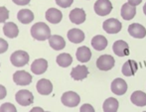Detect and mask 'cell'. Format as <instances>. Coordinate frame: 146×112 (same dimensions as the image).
Instances as JSON below:
<instances>
[{"label":"cell","mask_w":146,"mask_h":112,"mask_svg":"<svg viewBox=\"0 0 146 112\" xmlns=\"http://www.w3.org/2000/svg\"><path fill=\"white\" fill-rule=\"evenodd\" d=\"M114 63H115V61H114L113 57L110 56V55H102L96 60V67L98 70L106 72V70H110L113 68Z\"/></svg>","instance_id":"obj_3"},{"label":"cell","mask_w":146,"mask_h":112,"mask_svg":"<svg viewBox=\"0 0 146 112\" xmlns=\"http://www.w3.org/2000/svg\"><path fill=\"white\" fill-rule=\"evenodd\" d=\"M127 90V83L122 78H115L111 82V91L116 95H123Z\"/></svg>","instance_id":"obj_14"},{"label":"cell","mask_w":146,"mask_h":112,"mask_svg":"<svg viewBox=\"0 0 146 112\" xmlns=\"http://www.w3.org/2000/svg\"><path fill=\"white\" fill-rule=\"evenodd\" d=\"M74 0H56L57 5L62 8H68L73 4Z\"/></svg>","instance_id":"obj_30"},{"label":"cell","mask_w":146,"mask_h":112,"mask_svg":"<svg viewBox=\"0 0 146 112\" xmlns=\"http://www.w3.org/2000/svg\"><path fill=\"white\" fill-rule=\"evenodd\" d=\"M128 33L130 36L136 39H142L146 36V29L142 25L137 23H133L129 25L128 27Z\"/></svg>","instance_id":"obj_13"},{"label":"cell","mask_w":146,"mask_h":112,"mask_svg":"<svg viewBox=\"0 0 146 112\" xmlns=\"http://www.w3.org/2000/svg\"><path fill=\"white\" fill-rule=\"evenodd\" d=\"M61 101L67 107H76L79 105L81 98L78 93L74 92V91H67L62 95Z\"/></svg>","instance_id":"obj_5"},{"label":"cell","mask_w":146,"mask_h":112,"mask_svg":"<svg viewBox=\"0 0 146 112\" xmlns=\"http://www.w3.org/2000/svg\"><path fill=\"white\" fill-rule=\"evenodd\" d=\"M141 1H142V0H128L129 3L133 6H136V5H138V4H140Z\"/></svg>","instance_id":"obj_35"},{"label":"cell","mask_w":146,"mask_h":112,"mask_svg":"<svg viewBox=\"0 0 146 112\" xmlns=\"http://www.w3.org/2000/svg\"><path fill=\"white\" fill-rule=\"evenodd\" d=\"M47 21H49L52 24H58L63 19V14L60 10L56 9V8H50L46 11L45 14Z\"/></svg>","instance_id":"obj_15"},{"label":"cell","mask_w":146,"mask_h":112,"mask_svg":"<svg viewBox=\"0 0 146 112\" xmlns=\"http://www.w3.org/2000/svg\"><path fill=\"white\" fill-rule=\"evenodd\" d=\"M88 74V70L86 66L84 65H80L74 68L71 72V76L73 77L75 80H83Z\"/></svg>","instance_id":"obj_16"},{"label":"cell","mask_w":146,"mask_h":112,"mask_svg":"<svg viewBox=\"0 0 146 112\" xmlns=\"http://www.w3.org/2000/svg\"><path fill=\"white\" fill-rule=\"evenodd\" d=\"M9 18V10L4 6H0V23H4Z\"/></svg>","instance_id":"obj_28"},{"label":"cell","mask_w":146,"mask_h":112,"mask_svg":"<svg viewBox=\"0 0 146 112\" xmlns=\"http://www.w3.org/2000/svg\"><path fill=\"white\" fill-rule=\"evenodd\" d=\"M76 57H77V60L80 63H87L92 58V52H90V48H88V47H80L77 50Z\"/></svg>","instance_id":"obj_20"},{"label":"cell","mask_w":146,"mask_h":112,"mask_svg":"<svg viewBox=\"0 0 146 112\" xmlns=\"http://www.w3.org/2000/svg\"><path fill=\"white\" fill-rule=\"evenodd\" d=\"M68 39L74 44H80L85 40V33L80 29H71L68 32Z\"/></svg>","instance_id":"obj_21"},{"label":"cell","mask_w":146,"mask_h":112,"mask_svg":"<svg viewBox=\"0 0 146 112\" xmlns=\"http://www.w3.org/2000/svg\"><path fill=\"white\" fill-rule=\"evenodd\" d=\"M15 99L20 105L22 106H28L34 102V95L31 91L27 89L19 90L15 95Z\"/></svg>","instance_id":"obj_4"},{"label":"cell","mask_w":146,"mask_h":112,"mask_svg":"<svg viewBox=\"0 0 146 112\" xmlns=\"http://www.w3.org/2000/svg\"><path fill=\"white\" fill-rule=\"evenodd\" d=\"M80 111H81V112H86V111L94 112V107H92V105H90V104H85V105H83V106L81 107Z\"/></svg>","instance_id":"obj_32"},{"label":"cell","mask_w":146,"mask_h":112,"mask_svg":"<svg viewBox=\"0 0 146 112\" xmlns=\"http://www.w3.org/2000/svg\"><path fill=\"white\" fill-rule=\"evenodd\" d=\"M112 51L118 57H125L129 55V47L126 42L122 40H118L112 45Z\"/></svg>","instance_id":"obj_9"},{"label":"cell","mask_w":146,"mask_h":112,"mask_svg":"<svg viewBox=\"0 0 146 112\" xmlns=\"http://www.w3.org/2000/svg\"><path fill=\"white\" fill-rule=\"evenodd\" d=\"M17 19L22 24H29L34 20V14L29 9H22L18 12Z\"/></svg>","instance_id":"obj_25"},{"label":"cell","mask_w":146,"mask_h":112,"mask_svg":"<svg viewBox=\"0 0 146 112\" xmlns=\"http://www.w3.org/2000/svg\"><path fill=\"white\" fill-rule=\"evenodd\" d=\"M31 35L35 40L45 41L51 37V30L46 23L38 22L31 28Z\"/></svg>","instance_id":"obj_1"},{"label":"cell","mask_w":146,"mask_h":112,"mask_svg":"<svg viewBox=\"0 0 146 112\" xmlns=\"http://www.w3.org/2000/svg\"><path fill=\"white\" fill-rule=\"evenodd\" d=\"M102 28L108 34H117L122 28V24L115 18H110L104 22Z\"/></svg>","instance_id":"obj_7"},{"label":"cell","mask_w":146,"mask_h":112,"mask_svg":"<svg viewBox=\"0 0 146 112\" xmlns=\"http://www.w3.org/2000/svg\"><path fill=\"white\" fill-rule=\"evenodd\" d=\"M3 33L6 37L10 39H14L19 35V29H18L17 25L13 22H9V23H6L3 26Z\"/></svg>","instance_id":"obj_19"},{"label":"cell","mask_w":146,"mask_h":112,"mask_svg":"<svg viewBox=\"0 0 146 112\" xmlns=\"http://www.w3.org/2000/svg\"><path fill=\"white\" fill-rule=\"evenodd\" d=\"M48 69V62L45 59L35 60L31 65V70L35 74H43Z\"/></svg>","instance_id":"obj_12"},{"label":"cell","mask_w":146,"mask_h":112,"mask_svg":"<svg viewBox=\"0 0 146 112\" xmlns=\"http://www.w3.org/2000/svg\"><path fill=\"white\" fill-rule=\"evenodd\" d=\"M69 18L72 23L80 25L86 21V12L82 8H75L70 12Z\"/></svg>","instance_id":"obj_10"},{"label":"cell","mask_w":146,"mask_h":112,"mask_svg":"<svg viewBox=\"0 0 146 112\" xmlns=\"http://www.w3.org/2000/svg\"><path fill=\"white\" fill-rule=\"evenodd\" d=\"M36 88L40 94L42 95H49L53 91V84L49 79L42 78L38 80L36 84Z\"/></svg>","instance_id":"obj_11"},{"label":"cell","mask_w":146,"mask_h":112,"mask_svg":"<svg viewBox=\"0 0 146 112\" xmlns=\"http://www.w3.org/2000/svg\"><path fill=\"white\" fill-rule=\"evenodd\" d=\"M135 14H136V8L135 6L131 5L129 2L124 3L121 7L120 15L124 20H131L134 18Z\"/></svg>","instance_id":"obj_17"},{"label":"cell","mask_w":146,"mask_h":112,"mask_svg":"<svg viewBox=\"0 0 146 112\" xmlns=\"http://www.w3.org/2000/svg\"><path fill=\"white\" fill-rule=\"evenodd\" d=\"M143 12H144V14L146 15V3H145V5L143 6Z\"/></svg>","instance_id":"obj_37"},{"label":"cell","mask_w":146,"mask_h":112,"mask_svg":"<svg viewBox=\"0 0 146 112\" xmlns=\"http://www.w3.org/2000/svg\"><path fill=\"white\" fill-rule=\"evenodd\" d=\"M130 100L134 105H137V106H140V107L145 106L146 105V93H144L143 91H140V90L134 91V92L131 94Z\"/></svg>","instance_id":"obj_22"},{"label":"cell","mask_w":146,"mask_h":112,"mask_svg":"<svg viewBox=\"0 0 146 112\" xmlns=\"http://www.w3.org/2000/svg\"><path fill=\"white\" fill-rule=\"evenodd\" d=\"M49 44H50V46L56 51L63 50L66 47V42H65V40H64V38L59 35L51 36V37L49 38Z\"/></svg>","instance_id":"obj_23"},{"label":"cell","mask_w":146,"mask_h":112,"mask_svg":"<svg viewBox=\"0 0 146 112\" xmlns=\"http://www.w3.org/2000/svg\"><path fill=\"white\" fill-rule=\"evenodd\" d=\"M94 12L100 16H106L111 12L112 4L110 0H98L94 3Z\"/></svg>","instance_id":"obj_6"},{"label":"cell","mask_w":146,"mask_h":112,"mask_svg":"<svg viewBox=\"0 0 146 112\" xmlns=\"http://www.w3.org/2000/svg\"><path fill=\"white\" fill-rule=\"evenodd\" d=\"M6 94H7V91H6L5 86L0 84V100L4 99L6 97Z\"/></svg>","instance_id":"obj_34"},{"label":"cell","mask_w":146,"mask_h":112,"mask_svg":"<svg viewBox=\"0 0 146 112\" xmlns=\"http://www.w3.org/2000/svg\"><path fill=\"white\" fill-rule=\"evenodd\" d=\"M92 46L96 51L104 50L106 48V46H108V39L102 35L94 36L92 40Z\"/></svg>","instance_id":"obj_24"},{"label":"cell","mask_w":146,"mask_h":112,"mask_svg":"<svg viewBox=\"0 0 146 112\" xmlns=\"http://www.w3.org/2000/svg\"><path fill=\"white\" fill-rule=\"evenodd\" d=\"M10 62L14 67L21 68L29 63V55L25 51H16L12 53L10 57Z\"/></svg>","instance_id":"obj_2"},{"label":"cell","mask_w":146,"mask_h":112,"mask_svg":"<svg viewBox=\"0 0 146 112\" xmlns=\"http://www.w3.org/2000/svg\"><path fill=\"white\" fill-rule=\"evenodd\" d=\"M57 64L59 65L62 68H68L72 65L73 63V58L70 54H67V53H64V54H61L57 57L56 59Z\"/></svg>","instance_id":"obj_27"},{"label":"cell","mask_w":146,"mask_h":112,"mask_svg":"<svg viewBox=\"0 0 146 112\" xmlns=\"http://www.w3.org/2000/svg\"><path fill=\"white\" fill-rule=\"evenodd\" d=\"M31 111H32V112L33 111H43V109L42 108H38V107H35V108H33Z\"/></svg>","instance_id":"obj_36"},{"label":"cell","mask_w":146,"mask_h":112,"mask_svg":"<svg viewBox=\"0 0 146 112\" xmlns=\"http://www.w3.org/2000/svg\"><path fill=\"white\" fill-rule=\"evenodd\" d=\"M16 5H19V6H25L28 5L30 3V0H12Z\"/></svg>","instance_id":"obj_33"},{"label":"cell","mask_w":146,"mask_h":112,"mask_svg":"<svg viewBox=\"0 0 146 112\" xmlns=\"http://www.w3.org/2000/svg\"><path fill=\"white\" fill-rule=\"evenodd\" d=\"M8 50V43L4 39L0 38V54H4Z\"/></svg>","instance_id":"obj_31"},{"label":"cell","mask_w":146,"mask_h":112,"mask_svg":"<svg viewBox=\"0 0 146 112\" xmlns=\"http://www.w3.org/2000/svg\"><path fill=\"white\" fill-rule=\"evenodd\" d=\"M137 70H138V66H137V63L133 60H128L122 67V74L125 76H131V75H134L136 74Z\"/></svg>","instance_id":"obj_18"},{"label":"cell","mask_w":146,"mask_h":112,"mask_svg":"<svg viewBox=\"0 0 146 112\" xmlns=\"http://www.w3.org/2000/svg\"><path fill=\"white\" fill-rule=\"evenodd\" d=\"M16 107L11 103H4L0 106V112H16Z\"/></svg>","instance_id":"obj_29"},{"label":"cell","mask_w":146,"mask_h":112,"mask_svg":"<svg viewBox=\"0 0 146 112\" xmlns=\"http://www.w3.org/2000/svg\"><path fill=\"white\" fill-rule=\"evenodd\" d=\"M32 75L25 70H17L13 74V80L17 85H29L32 82Z\"/></svg>","instance_id":"obj_8"},{"label":"cell","mask_w":146,"mask_h":112,"mask_svg":"<svg viewBox=\"0 0 146 112\" xmlns=\"http://www.w3.org/2000/svg\"><path fill=\"white\" fill-rule=\"evenodd\" d=\"M102 109L104 112H116L118 109V101L113 97H110L104 102Z\"/></svg>","instance_id":"obj_26"}]
</instances>
